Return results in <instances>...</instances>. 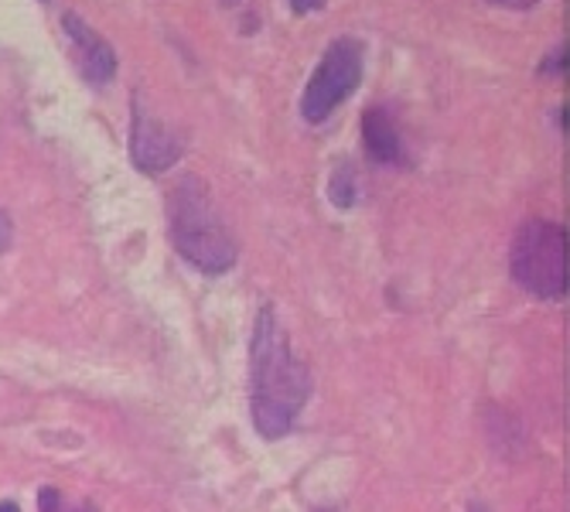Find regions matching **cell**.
<instances>
[{
  "label": "cell",
  "mask_w": 570,
  "mask_h": 512,
  "mask_svg": "<svg viewBox=\"0 0 570 512\" xmlns=\"http://www.w3.org/2000/svg\"><path fill=\"white\" fill-rule=\"evenodd\" d=\"M62 31L69 35L72 41V56L82 69V76L92 82V86H102L117 76V51L102 41L79 14H66L62 18Z\"/></svg>",
  "instance_id": "obj_6"
},
{
  "label": "cell",
  "mask_w": 570,
  "mask_h": 512,
  "mask_svg": "<svg viewBox=\"0 0 570 512\" xmlns=\"http://www.w3.org/2000/svg\"><path fill=\"white\" fill-rule=\"evenodd\" d=\"M328 4V0H291V8L297 11V14H311V11H322Z\"/></svg>",
  "instance_id": "obj_12"
},
{
  "label": "cell",
  "mask_w": 570,
  "mask_h": 512,
  "mask_svg": "<svg viewBox=\"0 0 570 512\" xmlns=\"http://www.w3.org/2000/svg\"><path fill=\"white\" fill-rule=\"evenodd\" d=\"M512 277L523 291L557 301L567 294V229L557 223L533 219L512 239L509 253Z\"/></svg>",
  "instance_id": "obj_3"
},
{
  "label": "cell",
  "mask_w": 570,
  "mask_h": 512,
  "mask_svg": "<svg viewBox=\"0 0 570 512\" xmlns=\"http://www.w3.org/2000/svg\"><path fill=\"white\" fill-rule=\"evenodd\" d=\"M469 512H489V509H485L482 502H472V509H469Z\"/></svg>",
  "instance_id": "obj_15"
},
{
  "label": "cell",
  "mask_w": 570,
  "mask_h": 512,
  "mask_svg": "<svg viewBox=\"0 0 570 512\" xmlns=\"http://www.w3.org/2000/svg\"><path fill=\"white\" fill-rule=\"evenodd\" d=\"M0 512H21V509H18L14 499H4V502H0Z\"/></svg>",
  "instance_id": "obj_14"
},
{
  "label": "cell",
  "mask_w": 570,
  "mask_h": 512,
  "mask_svg": "<svg viewBox=\"0 0 570 512\" xmlns=\"http://www.w3.org/2000/svg\"><path fill=\"white\" fill-rule=\"evenodd\" d=\"M362 59H366V51H362V45L355 38H338L325 51V59L318 62L315 76L307 79V89L301 96V114L307 124L328 120L338 102H345L358 89Z\"/></svg>",
  "instance_id": "obj_4"
},
{
  "label": "cell",
  "mask_w": 570,
  "mask_h": 512,
  "mask_svg": "<svg viewBox=\"0 0 570 512\" xmlns=\"http://www.w3.org/2000/svg\"><path fill=\"white\" fill-rule=\"evenodd\" d=\"M567 69V45H560V51H553L550 62L543 66V72H563Z\"/></svg>",
  "instance_id": "obj_11"
},
{
  "label": "cell",
  "mask_w": 570,
  "mask_h": 512,
  "mask_svg": "<svg viewBox=\"0 0 570 512\" xmlns=\"http://www.w3.org/2000/svg\"><path fill=\"white\" fill-rule=\"evenodd\" d=\"M130 158L140 171L161 175L178 165L181 140L144 110H134V130H130Z\"/></svg>",
  "instance_id": "obj_5"
},
{
  "label": "cell",
  "mask_w": 570,
  "mask_h": 512,
  "mask_svg": "<svg viewBox=\"0 0 570 512\" xmlns=\"http://www.w3.org/2000/svg\"><path fill=\"white\" fill-rule=\"evenodd\" d=\"M171 243L202 274H226L236 264V243L229 239L202 185L191 178L171 195Z\"/></svg>",
  "instance_id": "obj_2"
},
{
  "label": "cell",
  "mask_w": 570,
  "mask_h": 512,
  "mask_svg": "<svg viewBox=\"0 0 570 512\" xmlns=\"http://www.w3.org/2000/svg\"><path fill=\"white\" fill-rule=\"evenodd\" d=\"M249 376H253V400H249L253 427L267 441L291 434L297 414L307 403L311 376L301 358H294L287 332L281 328L271 304L261 307L253 325Z\"/></svg>",
  "instance_id": "obj_1"
},
{
  "label": "cell",
  "mask_w": 570,
  "mask_h": 512,
  "mask_svg": "<svg viewBox=\"0 0 570 512\" xmlns=\"http://www.w3.org/2000/svg\"><path fill=\"white\" fill-rule=\"evenodd\" d=\"M226 4H236V0H226Z\"/></svg>",
  "instance_id": "obj_16"
},
{
  "label": "cell",
  "mask_w": 570,
  "mask_h": 512,
  "mask_svg": "<svg viewBox=\"0 0 570 512\" xmlns=\"http://www.w3.org/2000/svg\"><path fill=\"white\" fill-rule=\"evenodd\" d=\"M38 509L41 512H66V502H62V495L56 489H41L38 492ZM79 512H86V509H79Z\"/></svg>",
  "instance_id": "obj_9"
},
{
  "label": "cell",
  "mask_w": 570,
  "mask_h": 512,
  "mask_svg": "<svg viewBox=\"0 0 570 512\" xmlns=\"http://www.w3.org/2000/svg\"><path fill=\"white\" fill-rule=\"evenodd\" d=\"M499 8H509V11H527V8H537L540 0H492Z\"/></svg>",
  "instance_id": "obj_13"
},
{
  "label": "cell",
  "mask_w": 570,
  "mask_h": 512,
  "mask_svg": "<svg viewBox=\"0 0 570 512\" xmlns=\"http://www.w3.org/2000/svg\"><path fill=\"white\" fill-rule=\"evenodd\" d=\"M362 140H366V150L373 154V161L380 165H403L406 154H403V137L393 124V117L376 107L362 117Z\"/></svg>",
  "instance_id": "obj_7"
},
{
  "label": "cell",
  "mask_w": 570,
  "mask_h": 512,
  "mask_svg": "<svg viewBox=\"0 0 570 512\" xmlns=\"http://www.w3.org/2000/svg\"><path fill=\"white\" fill-rule=\"evenodd\" d=\"M14 239V226H11V216L0 209V253H4Z\"/></svg>",
  "instance_id": "obj_10"
},
{
  "label": "cell",
  "mask_w": 570,
  "mask_h": 512,
  "mask_svg": "<svg viewBox=\"0 0 570 512\" xmlns=\"http://www.w3.org/2000/svg\"><path fill=\"white\" fill-rule=\"evenodd\" d=\"M328 195H332L335 209H352V205H355V171H352V165H338L335 168Z\"/></svg>",
  "instance_id": "obj_8"
}]
</instances>
